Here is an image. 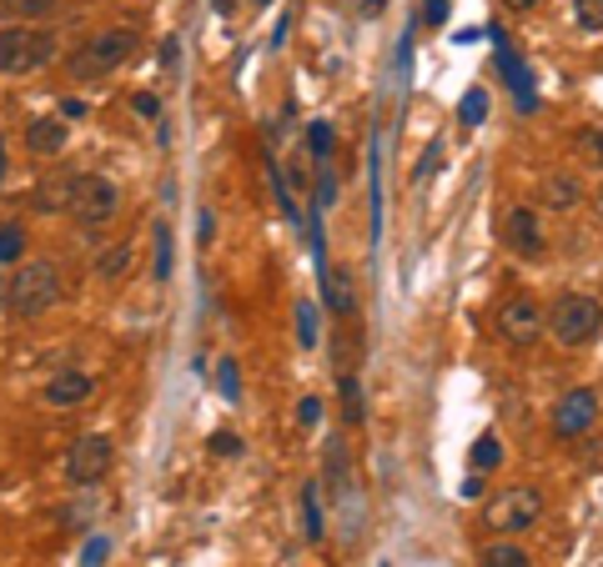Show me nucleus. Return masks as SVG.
Segmentation results:
<instances>
[{
	"instance_id": "obj_35",
	"label": "nucleus",
	"mask_w": 603,
	"mask_h": 567,
	"mask_svg": "<svg viewBox=\"0 0 603 567\" xmlns=\"http://www.w3.org/2000/svg\"><path fill=\"white\" fill-rule=\"evenodd\" d=\"M132 111H136V116H146V120H156V116H162V101H156L152 91H136V96H132Z\"/></svg>"
},
{
	"instance_id": "obj_24",
	"label": "nucleus",
	"mask_w": 603,
	"mask_h": 567,
	"mask_svg": "<svg viewBox=\"0 0 603 567\" xmlns=\"http://www.w3.org/2000/svg\"><path fill=\"white\" fill-rule=\"evenodd\" d=\"M156 262H152V276L156 282H171V227L166 221H156Z\"/></svg>"
},
{
	"instance_id": "obj_9",
	"label": "nucleus",
	"mask_w": 603,
	"mask_h": 567,
	"mask_svg": "<svg viewBox=\"0 0 603 567\" xmlns=\"http://www.w3.org/2000/svg\"><path fill=\"white\" fill-rule=\"evenodd\" d=\"M498 231H503V246L518 262H543L549 256V237H543V221H538L533 207H508Z\"/></svg>"
},
{
	"instance_id": "obj_39",
	"label": "nucleus",
	"mask_w": 603,
	"mask_h": 567,
	"mask_svg": "<svg viewBox=\"0 0 603 567\" xmlns=\"http://www.w3.org/2000/svg\"><path fill=\"white\" fill-rule=\"evenodd\" d=\"M458 492H462V497H478V492H482V472H472V477H468V482H462V487H458Z\"/></svg>"
},
{
	"instance_id": "obj_17",
	"label": "nucleus",
	"mask_w": 603,
	"mask_h": 567,
	"mask_svg": "<svg viewBox=\"0 0 603 567\" xmlns=\"http://www.w3.org/2000/svg\"><path fill=\"white\" fill-rule=\"evenodd\" d=\"M71 186H76V176L51 171V176H45V181L31 191V197H35V207H41V211H66V207H71Z\"/></svg>"
},
{
	"instance_id": "obj_45",
	"label": "nucleus",
	"mask_w": 603,
	"mask_h": 567,
	"mask_svg": "<svg viewBox=\"0 0 603 567\" xmlns=\"http://www.w3.org/2000/svg\"><path fill=\"white\" fill-rule=\"evenodd\" d=\"M0 181H6V136H0Z\"/></svg>"
},
{
	"instance_id": "obj_18",
	"label": "nucleus",
	"mask_w": 603,
	"mask_h": 567,
	"mask_svg": "<svg viewBox=\"0 0 603 567\" xmlns=\"http://www.w3.org/2000/svg\"><path fill=\"white\" fill-rule=\"evenodd\" d=\"M482 567H533V557H528V547H518L513 537H493V543L478 553Z\"/></svg>"
},
{
	"instance_id": "obj_25",
	"label": "nucleus",
	"mask_w": 603,
	"mask_h": 567,
	"mask_svg": "<svg viewBox=\"0 0 603 567\" xmlns=\"http://www.w3.org/2000/svg\"><path fill=\"white\" fill-rule=\"evenodd\" d=\"M308 151L318 156V161H332V151H337V132H332L328 120H312L308 126Z\"/></svg>"
},
{
	"instance_id": "obj_1",
	"label": "nucleus",
	"mask_w": 603,
	"mask_h": 567,
	"mask_svg": "<svg viewBox=\"0 0 603 567\" xmlns=\"http://www.w3.org/2000/svg\"><path fill=\"white\" fill-rule=\"evenodd\" d=\"M61 296H66V276H61L55 262L41 256V262H21V272L6 282L0 302H6V312H11L15 322H35V317H45V312H55Z\"/></svg>"
},
{
	"instance_id": "obj_31",
	"label": "nucleus",
	"mask_w": 603,
	"mask_h": 567,
	"mask_svg": "<svg viewBox=\"0 0 603 567\" xmlns=\"http://www.w3.org/2000/svg\"><path fill=\"white\" fill-rule=\"evenodd\" d=\"M211 458H241V437L237 432H211Z\"/></svg>"
},
{
	"instance_id": "obj_42",
	"label": "nucleus",
	"mask_w": 603,
	"mask_h": 567,
	"mask_svg": "<svg viewBox=\"0 0 603 567\" xmlns=\"http://www.w3.org/2000/svg\"><path fill=\"white\" fill-rule=\"evenodd\" d=\"M211 11H217V15H237V0H211Z\"/></svg>"
},
{
	"instance_id": "obj_46",
	"label": "nucleus",
	"mask_w": 603,
	"mask_h": 567,
	"mask_svg": "<svg viewBox=\"0 0 603 567\" xmlns=\"http://www.w3.org/2000/svg\"><path fill=\"white\" fill-rule=\"evenodd\" d=\"M252 6H272V0H252Z\"/></svg>"
},
{
	"instance_id": "obj_23",
	"label": "nucleus",
	"mask_w": 603,
	"mask_h": 567,
	"mask_svg": "<svg viewBox=\"0 0 603 567\" xmlns=\"http://www.w3.org/2000/svg\"><path fill=\"white\" fill-rule=\"evenodd\" d=\"M458 120H462V126H482V120H488V91H482V86L462 91V101H458Z\"/></svg>"
},
{
	"instance_id": "obj_16",
	"label": "nucleus",
	"mask_w": 603,
	"mask_h": 567,
	"mask_svg": "<svg viewBox=\"0 0 603 567\" xmlns=\"http://www.w3.org/2000/svg\"><path fill=\"white\" fill-rule=\"evenodd\" d=\"M337 407H342V427H362V422H367L362 382L352 377V371H337Z\"/></svg>"
},
{
	"instance_id": "obj_11",
	"label": "nucleus",
	"mask_w": 603,
	"mask_h": 567,
	"mask_svg": "<svg viewBox=\"0 0 603 567\" xmlns=\"http://www.w3.org/2000/svg\"><path fill=\"white\" fill-rule=\"evenodd\" d=\"M71 141V126L61 116H35L31 126H25V151L31 156H61Z\"/></svg>"
},
{
	"instance_id": "obj_7",
	"label": "nucleus",
	"mask_w": 603,
	"mask_h": 567,
	"mask_svg": "<svg viewBox=\"0 0 603 567\" xmlns=\"http://www.w3.org/2000/svg\"><path fill=\"white\" fill-rule=\"evenodd\" d=\"M111 462H116L111 437H106V432H81L76 442L66 448V462H61V472H66L71 487H96V482L111 472Z\"/></svg>"
},
{
	"instance_id": "obj_15",
	"label": "nucleus",
	"mask_w": 603,
	"mask_h": 567,
	"mask_svg": "<svg viewBox=\"0 0 603 567\" xmlns=\"http://www.w3.org/2000/svg\"><path fill=\"white\" fill-rule=\"evenodd\" d=\"M322 302H328L332 317H352V312H357L352 276H347V272H328V266H322Z\"/></svg>"
},
{
	"instance_id": "obj_6",
	"label": "nucleus",
	"mask_w": 603,
	"mask_h": 567,
	"mask_svg": "<svg viewBox=\"0 0 603 567\" xmlns=\"http://www.w3.org/2000/svg\"><path fill=\"white\" fill-rule=\"evenodd\" d=\"M66 211L86 231L111 227V221H116V211H121V186L111 181V176H101V171H81L76 186H71V207Z\"/></svg>"
},
{
	"instance_id": "obj_4",
	"label": "nucleus",
	"mask_w": 603,
	"mask_h": 567,
	"mask_svg": "<svg viewBox=\"0 0 603 567\" xmlns=\"http://www.w3.org/2000/svg\"><path fill=\"white\" fill-rule=\"evenodd\" d=\"M482 523H488V533H498V537H523L528 527L543 523V492L528 487V482L493 492V497L482 502Z\"/></svg>"
},
{
	"instance_id": "obj_14",
	"label": "nucleus",
	"mask_w": 603,
	"mask_h": 567,
	"mask_svg": "<svg viewBox=\"0 0 603 567\" xmlns=\"http://www.w3.org/2000/svg\"><path fill=\"white\" fill-rule=\"evenodd\" d=\"M538 197H543V207L549 211H573L583 201V181L569 171H549L543 176V186H538Z\"/></svg>"
},
{
	"instance_id": "obj_37",
	"label": "nucleus",
	"mask_w": 603,
	"mask_h": 567,
	"mask_svg": "<svg viewBox=\"0 0 603 567\" xmlns=\"http://www.w3.org/2000/svg\"><path fill=\"white\" fill-rule=\"evenodd\" d=\"M318 417H322L318 397H302V402H297V422H302V427H318Z\"/></svg>"
},
{
	"instance_id": "obj_44",
	"label": "nucleus",
	"mask_w": 603,
	"mask_h": 567,
	"mask_svg": "<svg viewBox=\"0 0 603 567\" xmlns=\"http://www.w3.org/2000/svg\"><path fill=\"white\" fill-rule=\"evenodd\" d=\"M593 211H599V221H603V186L593 191Z\"/></svg>"
},
{
	"instance_id": "obj_20",
	"label": "nucleus",
	"mask_w": 603,
	"mask_h": 567,
	"mask_svg": "<svg viewBox=\"0 0 603 567\" xmlns=\"http://www.w3.org/2000/svg\"><path fill=\"white\" fill-rule=\"evenodd\" d=\"M302 533L308 543H322V502H318V482L302 487Z\"/></svg>"
},
{
	"instance_id": "obj_36",
	"label": "nucleus",
	"mask_w": 603,
	"mask_h": 567,
	"mask_svg": "<svg viewBox=\"0 0 603 567\" xmlns=\"http://www.w3.org/2000/svg\"><path fill=\"white\" fill-rule=\"evenodd\" d=\"M438 161H443V141H433V146H428V156H423V166L413 171V181H428V176L438 171Z\"/></svg>"
},
{
	"instance_id": "obj_3",
	"label": "nucleus",
	"mask_w": 603,
	"mask_h": 567,
	"mask_svg": "<svg viewBox=\"0 0 603 567\" xmlns=\"http://www.w3.org/2000/svg\"><path fill=\"white\" fill-rule=\"evenodd\" d=\"M543 327H549V337L559 342V347L583 351L603 337V302L589 292H563L559 302L543 312Z\"/></svg>"
},
{
	"instance_id": "obj_38",
	"label": "nucleus",
	"mask_w": 603,
	"mask_h": 567,
	"mask_svg": "<svg viewBox=\"0 0 603 567\" xmlns=\"http://www.w3.org/2000/svg\"><path fill=\"white\" fill-rule=\"evenodd\" d=\"M197 241H201V246L217 241V217H211V211H201V217H197Z\"/></svg>"
},
{
	"instance_id": "obj_43",
	"label": "nucleus",
	"mask_w": 603,
	"mask_h": 567,
	"mask_svg": "<svg viewBox=\"0 0 603 567\" xmlns=\"http://www.w3.org/2000/svg\"><path fill=\"white\" fill-rule=\"evenodd\" d=\"M589 146H593V161L603 166V132H593V136H589Z\"/></svg>"
},
{
	"instance_id": "obj_19",
	"label": "nucleus",
	"mask_w": 603,
	"mask_h": 567,
	"mask_svg": "<svg viewBox=\"0 0 603 567\" xmlns=\"http://www.w3.org/2000/svg\"><path fill=\"white\" fill-rule=\"evenodd\" d=\"M51 11H55V0H0V15H6V25L45 21Z\"/></svg>"
},
{
	"instance_id": "obj_13",
	"label": "nucleus",
	"mask_w": 603,
	"mask_h": 567,
	"mask_svg": "<svg viewBox=\"0 0 603 567\" xmlns=\"http://www.w3.org/2000/svg\"><path fill=\"white\" fill-rule=\"evenodd\" d=\"M493 41H498V71H503L508 86L518 91V106L533 111V106H538V101H533V71H528L523 61L513 55V45H508V35H503V31H493Z\"/></svg>"
},
{
	"instance_id": "obj_27",
	"label": "nucleus",
	"mask_w": 603,
	"mask_h": 567,
	"mask_svg": "<svg viewBox=\"0 0 603 567\" xmlns=\"http://www.w3.org/2000/svg\"><path fill=\"white\" fill-rule=\"evenodd\" d=\"M21 251H25V227H0V266H11L21 262Z\"/></svg>"
},
{
	"instance_id": "obj_33",
	"label": "nucleus",
	"mask_w": 603,
	"mask_h": 567,
	"mask_svg": "<svg viewBox=\"0 0 603 567\" xmlns=\"http://www.w3.org/2000/svg\"><path fill=\"white\" fill-rule=\"evenodd\" d=\"M106 553H111L106 537H91V543L81 547V567H101V563H106Z\"/></svg>"
},
{
	"instance_id": "obj_12",
	"label": "nucleus",
	"mask_w": 603,
	"mask_h": 567,
	"mask_svg": "<svg viewBox=\"0 0 603 567\" xmlns=\"http://www.w3.org/2000/svg\"><path fill=\"white\" fill-rule=\"evenodd\" d=\"M91 392H96V382H91L86 371H55L51 382H45V402L61 407V412H71V407L91 402Z\"/></svg>"
},
{
	"instance_id": "obj_28",
	"label": "nucleus",
	"mask_w": 603,
	"mask_h": 567,
	"mask_svg": "<svg viewBox=\"0 0 603 567\" xmlns=\"http://www.w3.org/2000/svg\"><path fill=\"white\" fill-rule=\"evenodd\" d=\"M297 342H302V347H318V306L312 302L297 306Z\"/></svg>"
},
{
	"instance_id": "obj_5",
	"label": "nucleus",
	"mask_w": 603,
	"mask_h": 567,
	"mask_svg": "<svg viewBox=\"0 0 603 567\" xmlns=\"http://www.w3.org/2000/svg\"><path fill=\"white\" fill-rule=\"evenodd\" d=\"M55 61V35L41 25H0V76H35Z\"/></svg>"
},
{
	"instance_id": "obj_32",
	"label": "nucleus",
	"mask_w": 603,
	"mask_h": 567,
	"mask_svg": "<svg viewBox=\"0 0 603 567\" xmlns=\"http://www.w3.org/2000/svg\"><path fill=\"white\" fill-rule=\"evenodd\" d=\"M448 15H453V6H448V0H423V25H433V31H443V25H448Z\"/></svg>"
},
{
	"instance_id": "obj_22",
	"label": "nucleus",
	"mask_w": 603,
	"mask_h": 567,
	"mask_svg": "<svg viewBox=\"0 0 603 567\" xmlns=\"http://www.w3.org/2000/svg\"><path fill=\"white\" fill-rule=\"evenodd\" d=\"M126 266H132V246H126V241H111L106 256H96V276H101V282H116Z\"/></svg>"
},
{
	"instance_id": "obj_41",
	"label": "nucleus",
	"mask_w": 603,
	"mask_h": 567,
	"mask_svg": "<svg viewBox=\"0 0 603 567\" xmlns=\"http://www.w3.org/2000/svg\"><path fill=\"white\" fill-rule=\"evenodd\" d=\"M503 6H508V11H518V15H528V11L538 6V0H503Z\"/></svg>"
},
{
	"instance_id": "obj_26",
	"label": "nucleus",
	"mask_w": 603,
	"mask_h": 567,
	"mask_svg": "<svg viewBox=\"0 0 603 567\" xmlns=\"http://www.w3.org/2000/svg\"><path fill=\"white\" fill-rule=\"evenodd\" d=\"M573 21L583 35H603V0H573Z\"/></svg>"
},
{
	"instance_id": "obj_29",
	"label": "nucleus",
	"mask_w": 603,
	"mask_h": 567,
	"mask_svg": "<svg viewBox=\"0 0 603 567\" xmlns=\"http://www.w3.org/2000/svg\"><path fill=\"white\" fill-rule=\"evenodd\" d=\"M217 387H221V397H227V402H241V377H237V361H231V357H221Z\"/></svg>"
},
{
	"instance_id": "obj_8",
	"label": "nucleus",
	"mask_w": 603,
	"mask_h": 567,
	"mask_svg": "<svg viewBox=\"0 0 603 567\" xmlns=\"http://www.w3.org/2000/svg\"><path fill=\"white\" fill-rule=\"evenodd\" d=\"M493 332L508 342V347H518V351H528V347H538L543 342V306L533 302V296H508L503 306H498V317H493Z\"/></svg>"
},
{
	"instance_id": "obj_30",
	"label": "nucleus",
	"mask_w": 603,
	"mask_h": 567,
	"mask_svg": "<svg viewBox=\"0 0 603 567\" xmlns=\"http://www.w3.org/2000/svg\"><path fill=\"white\" fill-rule=\"evenodd\" d=\"M267 176H272V191H277V201H282V211H287V217H302V211H297V201H292V191H287V181H282V166H277L272 161V156H267Z\"/></svg>"
},
{
	"instance_id": "obj_2",
	"label": "nucleus",
	"mask_w": 603,
	"mask_h": 567,
	"mask_svg": "<svg viewBox=\"0 0 603 567\" xmlns=\"http://www.w3.org/2000/svg\"><path fill=\"white\" fill-rule=\"evenodd\" d=\"M136 45H142V35L132 31V25H116V31H96V35H86V41L71 51V61H66V71H71V81H106V76H116L126 61L136 55Z\"/></svg>"
},
{
	"instance_id": "obj_40",
	"label": "nucleus",
	"mask_w": 603,
	"mask_h": 567,
	"mask_svg": "<svg viewBox=\"0 0 603 567\" xmlns=\"http://www.w3.org/2000/svg\"><path fill=\"white\" fill-rule=\"evenodd\" d=\"M61 116H86V101H76V96L61 101Z\"/></svg>"
},
{
	"instance_id": "obj_34",
	"label": "nucleus",
	"mask_w": 603,
	"mask_h": 567,
	"mask_svg": "<svg viewBox=\"0 0 603 567\" xmlns=\"http://www.w3.org/2000/svg\"><path fill=\"white\" fill-rule=\"evenodd\" d=\"M337 201V176L328 171V161H322V176H318V207H332Z\"/></svg>"
},
{
	"instance_id": "obj_21",
	"label": "nucleus",
	"mask_w": 603,
	"mask_h": 567,
	"mask_svg": "<svg viewBox=\"0 0 603 567\" xmlns=\"http://www.w3.org/2000/svg\"><path fill=\"white\" fill-rule=\"evenodd\" d=\"M472 468L478 472L503 468V442H498V432H482L478 442H472Z\"/></svg>"
},
{
	"instance_id": "obj_10",
	"label": "nucleus",
	"mask_w": 603,
	"mask_h": 567,
	"mask_svg": "<svg viewBox=\"0 0 603 567\" xmlns=\"http://www.w3.org/2000/svg\"><path fill=\"white\" fill-rule=\"evenodd\" d=\"M599 422V392L593 387H573V392H563L559 402H553V437H563V442H573V437H583L589 427Z\"/></svg>"
}]
</instances>
